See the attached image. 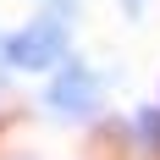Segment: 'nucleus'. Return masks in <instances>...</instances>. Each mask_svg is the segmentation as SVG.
Wrapping results in <instances>:
<instances>
[{
  "instance_id": "obj_3",
  "label": "nucleus",
  "mask_w": 160,
  "mask_h": 160,
  "mask_svg": "<svg viewBox=\"0 0 160 160\" xmlns=\"http://www.w3.org/2000/svg\"><path fill=\"white\" fill-rule=\"evenodd\" d=\"M132 127H138V138H144L149 149H160V105H149V111H138V122H132Z\"/></svg>"
},
{
  "instance_id": "obj_1",
  "label": "nucleus",
  "mask_w": 160,
  "mask_h": 160,
  "mask_svg": "<svg viewBox=\"0 0 160 160\" xmlns=\"http://www.w3.org/2000/svg\"><path fill=\"white\" fill-rule=\"evenodd\" d=\"M72 55V33H66V17H33L28 28L17 33H0V66H11V72H50V66H61Z\"/></svg>"
},
{
  "instance_id": "obj_2",
  "label": "nucleus",
  "mask_w": 160,
  "mask_h": 160,
  "mask_svg": "<svg viewBox=\"0 0 160 160\" xmlns=\"http://www.w3.org/2000/svg\"><path fill=\"white\" fill-rule=\"evenodd\" d=\"M99 105H105V88H99V78L88 72V66L61 61V72L44 83V111L66 116V122H83V116H94Z\"/></svg>"
},
{
  "instance_id": "obj_4",
  "label": "nucleus",
  "mask_w": 160,
  "mask_h": 160,
  "mask_svg": "<svg viewBox=\"0 0 160 160\" xmlns=\"http://www.w3.org/2000/svg\"><path fill=\"white\" fill-rule=\"evenodd\" d=\"M122 11H127V17H144V0H122Z\"/></svg>"
}]
</instances>
